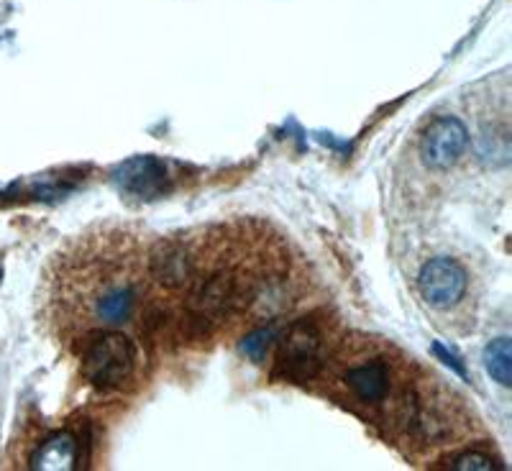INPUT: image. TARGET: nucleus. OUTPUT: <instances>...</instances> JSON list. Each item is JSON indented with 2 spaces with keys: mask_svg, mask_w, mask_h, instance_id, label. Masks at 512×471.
<instances>
[{
  "mask_svg": "<svg viewBox=\"0 0 512 471\" xmlns=\"http://www.w3.org/2000/svg\"><path fill=\"white\" fill-rule=\"evenodd\" d=\"M146 333L205 346L272 323L308 292L303 256L264 218H228L152 241Z\"/></svg>",
  "mask_w": 512,
  "mask_h": 471,
  "instance_id": "f257e3e1",
  "label": "nucleus"
},
{
  "mask_svg": "<svg viewBox=\"0 0 512 471\" xmlns=\"http://www.w3.org/2000/svg\"><path fill=\"white\" fill-rule=\"evenodd\" d=\"M152 239L134 223L108 221L59 246L44 272V323L64 351L98 331L146 333L152 305Z\"/></svg>",
  "mask_w": 512,
  "mask_h": 471,
  "instance_id": "f03ea898",
  "label": "nucleus"
},
{
  "mask_svg": "<svg viewBox=\"0 0 512 471\" xmlns=\"http://www.w3.org/2000/svg\"><path fill=\"white\" fill-rule=\"evenodd\" d=\"M410 285L420 308L443 333L461 336L474 331L482 285L464 254L451 249H431V254H420V259H415Z\"/></svg>",
  "mask_w": 512,
  "mask_h": 471,
  "instance_id": "7ed1b4c3",
  "label": "nucleus"
},
{
  "mask_svg": "<svg viewBox=\"0 0 512 471\" xmlns=\"http://www.w3.org/2000/svg\"><path fill=\"white\" fill-rule=\"evenodd\" d=\"M72 354L80 359L82 379L100 392H121L139 377L141 349L128 331L90 333Z\"/></svg>",
  "mask_w": 512,
  "mask_h": 471,
  "instance_id": "20e7f679",
  "label": "nucleus"
},
{
  "mask_svg": "<svg viewBox=\"0 0 512 471\" xmlns=\"http://www.w3.org/2000/svg\"><path fill=\"white\" fill-rule=\"evenodd\" d=\"M336 331V326L315 315L292 320L282 336H274V377L310 390V384L326 364Z\"/></svg>",
  "mask_w": 512,
  "mask_h": 471,
  "instance_id": "39448f33",
  "label": "nucleus"
},
{
  "mask_svg": "<svg viewBox=\"0 0 512 471\" xmlns=\"http://www.w3.org/2000/svg\"><path fill=\"white\" fill-rule=\"evenodd\" d=\"M479 116H474L477 126L474 131L469 126V154L484 162L487 167L500 169L510 164V95L507 90H502V95H497V103L492 98H484V105L477 108Z\"/></svg>",
  "mask_w": 512,
  "mask_h": 471,
  "instance_id": "423d86ee",
  "label": "nucleus"
},
{
  "mask_svg": "<svg viewBox=\"0 0 512 471\" xmlns=\"http://www.w3.org/2000/svg\"><path fill=\"white\" fill-rule=\"evenodd\" d=\"M469 154V128L456 116H433L418 134V157L436 175L459 167Z\"/></svg>",
  "mask_w": 512,
  "mask_h": 471,
  "instance_id": "0eeeda50",
  "label": "nucleus"
},
{
  "mask_svg": "<svg viewBox=\"0 0 512 471\" xmlns=\"http://www.w3.org/2000/svg\"><path fill=\"white\" fill-rule=\"evenodd\" d=\"M116 185L123 195L136 200H157L175 187L172 164L157 157H136L121 164Z\"/></svg>",
  "mask_w": 512,
  "mask_h": 471,
  "instance_id": "6e6552de",
  "label": "nucleus"
},
{
  "mask_svg": "<svg viewBox=\"0 0 512 471\" xmlns=\"http://www.w3.org/2000/svg\"><path fill=\"white\" fill-rule=\"evenodd\" d=\"M82 466L80 436L72 431H54L36 446L29 459V469L72 471Z\"/></svg>",
  "mask_w": 512,
  "mask_h": 471,
  "instance_id": "1a4fd4ad",
  "label": "nucleus"
},
{
  "mask_svg": "<svg viewBox=\"0 0 512 471\" xmlns=\"http://www.w3.org/2000/svg\"><path fill=\"white\" fill-rule=\"evenodd\" d=\"M484 367H487L489 377L500 382L502 387H510L512 384V349L510 338L500 336L495 338L492 344H487L484 349Z\"/></svg>",
  "mask_w": 512,
  "mask_h": 471,
  "instance_id": "9d476101",
  "label": "nucleus"
}]
</instances>
